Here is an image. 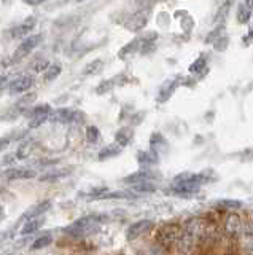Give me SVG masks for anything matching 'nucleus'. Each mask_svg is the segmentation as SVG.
<instances>
[{
    "label": "nucleus",
    "mask_w": 253,
    "mask_h": 255,
    "mask_svg": "<svg viewBox=\"0 0 253 255\" xmlns=\"http://www.w3.org/2000/svg\"><path fill=\"white\" fill-rule=\"evenodd\" d=\"M101 216H86L75 220L73 223H70L66 228V235L72 237H86V236H93L101 231Z\"/></svg>",
    "instance_id": "obj_1"
},
{
    "label": "nucleus",
    "mask_w": 253,
    "mask_h": 255,
    "mask_svg": "<svg viewBox=\"0 0 253 255\" xmlns=\"http://www.w3.org/2000/svg\"><path fill=\"white\" fill-rule=\"evenodd\" d=\"M182 233H183V230L178 223H174V222L164 223V225H161L156 231V242L161 247H170L174 244H178Z\"/></svg>",
    "instance_id": "obj_2"
},
{
    "label": "nucleus",
    "mask_w": 253,
    "mask_h": 255,
    "mask_svg": "<svg viewBox=\"0 0 253 255\" xmlns=\"http://www.w3.org/2000/svg\"><path fill=\"white\" fill-rule=\"evenodd\" d=\"M42 40H43L42 34H37V36H31V37L24 38V40H22V43L18 46V48H16L15 55H13V59H11V61H13V62L22 61L24 57H27L29 55H31L40 43H42Z\"/></svg>",
    "instance_id": "obj_3"
},
{
    "label": "nucleus",
    "mask_w": 253,
    "mask_h": 255,
    "mask_svg": "<svg viewBox=\"0 0 253 255\" xmlns=\"http://www.w3.org/2000/svg\"><path fill=\"white\" fill-rule=\"evenodd\" d=\"M148 19H150V8H140L126 19L124 27L131 32H140L147 26Z\"/></svg>",
    "instance_id": "obj_4"
},
{
    "label": "nucleus",
    "mask_w": 253,
    "mask_h": 255,
    "mask_svg": "<svg viewBox=\"0 0 253 255\" xmlns=\"http://www.w3.org/2000/svg\"><path fill=\"white\" fill-rule=\"evenodd\" d=\"M84 115L78 110H72V109H57L53 110L50 115L51 121H56V123H77V121H83Z\"/></svg>",
    "instance_id": "obj_5"
},
{
    "label": "nucleus",
    "mask_w": 253,
    "mask_h": 255,
    "mask_svg": "<svg viewBox=\"0 0 253 255\" xmlns=\"http://www.w3.org/2000/svg\"><path fill=\"white\" fill-rule=\"evenodd\" d=\"M153 228V222L148 219H142V220H137V222L131 223L129 228L126 230V239L128 241H135L137 237L143 236L145 233H148Z\"/></svg>",
    "instance_id": "obj_6"
},
{
    "label": "nucleus",
    "mask_w": 253,
    "mask_h": 255,
    "mask_svg": "<svg viewBox=\"0 0 253 255\" xmlns=\"http://www.w3.org/2000/svg\"><path fill=\"white\" fill-rule=\"evenodd\" d=\"M34 83H35V78H34L32 75L29 73L19 75V77H16L13 82L8 85V91L10 94H22V92L31 90Z\"/></svg>",
    "instance_id": "obj_7"
},
{
    "label": "nucleus",
    "mask_w": 253,
    "mask_h": 255,
    "mask_svg": "<svg viewBox=\"0 0 253 255\" xmlns=\"http://www.w3.org/2000/svg\"><path fill=\"white\" fill-rule=\"evenodd\" d=\"M159 177H161L159 174L154 172L153 169H140L137 172L129 174L128 177H124L123 182L128 183V185H135V183H140V182H154Z\"/></svg>",
    "instance_id": "obj_8"
},
{
    "label": "nucleus",
    "mask_w": 253,
    "mask_h": 255,
    "mask_svg": "<svg viewBox=\"0 0 253 255\" xmlns=\"http://www.w3.org/2000/svg\"><path fill=\"white\" fill-rule=\"evenodd\" d=\"M242 227H244V222L240 216H237L236 212L228 214V217L225 220V231L228 236H233V237H237L242 235Z\"/></svg>",
    "instance_id": "obj_9"
},
{
    "label": "nucleus",
    "mask_w": 253,
    "mask_h": 255,
    "mask_svg": "<svg viewBox=\"0 0 253 255\" xmlns=\"http://www.w3.org/2000/svg\"><path fill=\"white\" fill-rule=\"evenodd\" d=\"M37 26V19L34 16H29L24 21L18 24L16 27L11 29V37L13 38H27L31 37V32L34 31V27Z\"/></svg>",
    "instance_id": "obj_10"
},
{
    "label": "nucleus",
    "mask_w": 253,
    "mask_h": 255,
    "mask_svg": "<svg viewBox=\"0 0 253 255\" xmlns=\"http://www.w3.org/2000/svg\"><path fill=\"white\" fill-rule=\"evenodd\" d=\"M5 177L8 181H27V179L37 177V172L29 167H11V169L5 171Z\"/></svg>",
    "instance_id": "obj_11"
},
{
    "label": "nucleus",
    "mask_w": 253,
    "mask_h": 255,
    "mask_svg": "<svg viewBox=\"0 0 253 255\" xmlns=\"http://www.w3.org/2000/svg\"><path fill=\"white\" fill-rule=\"evenodd\" d=\"M169 150V142L161 132H153L150 137V152H153L156 156L164 155Z\"/></svg>",
    "instance_id": "obj_12"
},
{
    "label": "nucleus",
    "mask_w": 253,
    "mask_h": 255,
    "mask_svg": "<svg viewBox=\"0 0 253 255\" xmlns=\"http://www.w3.org/2000/svg\"><path fill=\"white\" fill-rule=\"evenodd\" d=\"M51 206H53V201H51V200L38 202V204L32 206L31 209H29V211L24 214V216L21 217V220H24V222H27V220H31V219H38L40 216H43V214L47 212V211H50Z\"/></svg>",
    "instance_id": "obj_13"
},
{
    "label": "nucleus",
    "mask_w": 253,
    "mask_h": 255,
    "mask_svg": "<svg viewBox=\"0 0 253 255\" xmlns=\"http://www.w3.org/2000/svg\"><path fill=\"white\" fill-rule=\"evenodd\" d=\"M180 83H182L180 82V77H175V78H172V80H168V82L161 86L156 101L158 102H166L172 94H174V91L178 88V85H180Z\"/></svg>",
    "instance_id": "obj_14"
},
{
    "label": "nucleus",
    "mask_w": 253,
    "mask_h": 255,
    "mask_svg": "<svg viewBox=\"0 0 253 255\" xmlns=\"http://www.w3.org/2000/svg\"><path fill=\"white\" fill-rule=\"evenodd\" d=\"M72 169H66V167H57V169H48L47 172L40 174L38 181L40 182H53V181H59V179L66 177L67 174H70Z\"/></svg>",
    "instance_id": "obj_15"
},
{
    "label": "nucleus",
    "mask_w": 253,
    "mask_h": 255,
    "mask_svg": "<svg viewBox=\"0 0 253 255\" xmlns=\"http://www.w3.org/2000/svg\"><path fill=\"white\" fill-rule=\"evenodd\" d=\"M137 161H139V164L143 167V169H150L152 166L158 164L159 156H156L153 152H150V150H147V152L140 150V152L137 153Z\"/></svg>",
    "instance_id": "obj_16"
},
{
    "label": "nucleus",
    "mask_w": 253,
    "mask_h": 255,
    "mask_svg": "<svg viewBox=\"0 0 253 255\" xmlns=\"http://www.w3.org/2000/svg\"><path fill=\"white\" fill-rule=\"evenodd\" d=\"M51 112H53V109H51L50 104H40V106H34L31 110H27V117H29V120H32V118H50Z\"/></svg>",
    "instance_id": "obj_17"
},
{
    "label": "nucleus",
    "mask_w": 253,
    "mask_h": 255,
    "mask_svg": "<svg viewBox=\"0 0 253 255\" xmlns=\"http://www.w3.org/2000/svg\"><path fill=\"white\" fill-rule=\"evenodd\" d=\"M124 75H117V77H113L110 80H103L101 85H97L96 88V92L97 94H105V92H110L117 85H123L124 82H121V78Z\"/></svg>",
    "instance_id": "obj_18"
},
{
    "label": "nucleus",
    "mask_w": 253,
    "mask_h": 255,
    "mask_svg": "<svg viewBox=\"0 0 253 255\" xmlns=\"http://www.w3.org/2000/svg\"><path fill=\"white\" fill-rule=\"evenodd\" d=\"M121 152H123V147H119L118 144L115 142V144H108V146L103 147L97 156H99V161H105V160H110V158H115V156H118Z\"/></svg>",
    "instance_id": "obj_19"
},
{
    "label": "nucleus",
    "mask_w": 253,
    "mask_h": 255,
    "mask_svg": "<svg viewBox=\"0 0 253 255\" xmlns=\"http://www.w3.org/2000/svg\"><path fill=\"white\" fill-rule=\"evenodd\" d=\"M132 137H134V131H132V128H119L117 131V134H115V141L119 147H126L129 146Z\"/></svg>",
    "instance_id": "obj_20"
},
{
    "label": "nucleus",
    "mask_w": 253,
    "mask_h": 255,
    "mask_svg": "<svg viewBox=\"0 0 253 255\" xmlns=\"http://www.w3.org/2000/svg\"><path fill=\"white\" fill-rule=\"evenodd\" d=\"M140 46H142L140 37H137V38H134L132 42H129L128 45H124L123 48L119 50L118 57L119 59H124V57H128L129 55H134L135 51H140Z\"/></svg>",
    "instance_id": "obj_21"
},
{
    "label": "nucleus",
    "mask_w": 253,
    "mask_h": 255,
    "mask_svg": "<svg viewBox=\"0 0 253 255\" xmlns=\"http://www.w3.org/2000/svg\"><path fill=\"white\" fill-rule=\"evenodd\" d=\"M42 225H43V220L42 219H31V220H27V222L22 225V228H21V235L22 236H27V235H32V233H35V231H38L40 228H42Z\"/></svg>",
    "instance_id": "obj_22"
},
{
    "label": "nucleus",
    "mask_w": 253,
    "mask_h": 255,
    "mask_svg": "<svg viewBox=\"0 0 253 255\" xmlns=\"http://www.w3.org/2000/svg\"><path fill=\"white\" fill-rule=\"evenodd\" d=\"M102 69H103V61L102 59H94V61L86 64L82 73L83 75H97V73L102 72Z\"/></svg>",
    "instance_id": "obj_23"
},
{
    "label": "nucleus",
    "mask_w": 253,
    "mask_h": 255,
    "mask_svg": "<svg viewBox=\"0 0 253 255\" xmlns=\"http://www.w3.org/2000/svg\"><path fill=\"white\" fill-rule=\"evenodd\" d=\"M61 71H62V67H61V64H50V67L45 71V82H53L54 78H57L61 75Z\"/></svg>",
    "instance_id": "obj_24"
},
{
    "label": "nucleus",
    "mask_w": 253,
    "mask_h": 255,
    "mask_svg": "<svg viewBox=\"0 0 253 255\" xmlns=\"http://www.w3.org/2000/svg\"><path fill=\"white\" fill-rule=\"evenodd\" d=\"M35 99H37L35 92H29V94H24L18 102H16V107L21 109V110H29V107L35 102Z\"/></svg>",
    "instance_id": "obj_25"
},
{
    "label": "nucleus",
    "mask_w": 253,
    "mask_h": 255,
    "mask_svg": "<svg viewBox=\"0 0 253 255\" xmlns=\"http://www.w3.org/2000/svg\"><path fill=\"white\" fill-rule=\"evenodd\" d=\"M131 188L137 193H153V191H156V185H154V182H140L131 185Z\"/></svg>",
    "instance_id": "obj_26"
},
{
    "label": "nucleus",
    "mask_w": 253,
    "mask_h": 255,
    "mask_svg": "<svg viewBox=\"0 0 253 255\" xmlns=\"http://www.w3.org/2000/svg\"><path fill=\"white\" fill-rule=\"evenodd\" d=\"M129 198L126 193H121V191H113V193H99L91 196L89 200H126Z\"/></svg>",
    "instance_id": "obj_27"
},
{
    "label": "nucleus",
    "mask_w": 253,
    "mask_h": 255,
    "mask_svg": "<svg viewBox=\"0 0 253 255\" xmlns=\"http://www.w3.org/2000/svg\"><path fill=\"white\" fill-rule=\"evenodd\" d=\"M250 16H252V10L247 7L245 3L239 5V8H237V22H240V24H247V22L250 21Z\"/></svg>",
    "instance_id": "obj_28"
},
{
    "label": "nucleus",
    "mask_w": 253,
    "mask_h": 255,
    "mask_svg": "<svg viewBox=\"0 0 253 255\" xmlns=\"http://www.w3.org/2000/svg\"><path fill=\"white\" fill-rule=\"evenodd\" d=\"M51 242H53V236H51V235H43V236H40L38 239L34 241L32 249H34V251H40V249H45V247L51 246Z\"/></svg>",
    "instance_id": "obj_29"
},
{
    "label": "nucleus",
    "mask_w": 253,
    "mask_h": 255,
    "mask_svg": "<svg viewBox=\"0 0 253 255\" xmlns=\"http://www.w3.org/2000/svg\"><path fill=\"white\" fill-rule=\"evenodd\" d=\"M101 137V132H99V128L97 126H88L86 128V141L89 144H94L99 141Z\"/></svg>",
    "instance_id": "obj_30"
},
{
    "label": "nucleus",
    "mask_w": 253,
    "mask_h": 255,
    "mask_svg": "<svg viewBox=\"0 0 253 255\" xmlns=\"http://www.w3.org/2000/svg\"><path fill=\"white\" fill-rule=\"evenodd\" d=\"M229 7H231V2H226V5H223V7L218 10V13L215 15V18H214V22L215 24H223L225 22V18H226V15H228V11H229Z\"/></svg>",
    "instance_id": "obj_31"
},
{
    "label": "nucleus",
    "mask_w": 253,
    "mask_h": 255,
    "mask_svg": "<svg viewBox=\"0 0 253 255\" xmlns=\"http://www.w3.org/2000/svg\"><path fill=\"white\" fill-rule=\"evenodd\" d=\"M207 66V61H205V56H199L196 61H194L191 66H189V72L191 73H199L201 71H204Z\"/></svg>",
    "instance_id": "obj_32"
},
{
    "label": "nucleus",
    "mask_w": 253,
    "mask_h": 255,
    "mask_svg": "<svg viewBox=\"0 0 253 255\" xmlns=\"http://www.w3.org/2000/svg\"><path fill=\"white\" fill-rule=\"evenodd\" d=\"M221 32H223V24H218V26L214 29V31H212V32L209 34V36L205 37V43H215L217 40L223 36Z\"/></svg>",
    "instance_id": "obj_33"
},
{
    "label": "nucleus",
    "mask_w": 253,
    "mask_h": 255,
    "mask_svg": "<svg viewBox=\"0 0 253 255\" xmlns=\"http://www.w3.org/2000/svg\"><path fill=\"white\" fill-rule=\"evenodd\" d=\"M50 67V62L47 61V59H40V61H37V62H34V66H32V69L35 72H45L47 69Z\"/></svg>",
    "instance_id": "obj_34"
},
{
    "label": "nucleus",
    "mask_w": 253,
    "mask_h": 255,
    "mask_svg": "<svg viewBox=\"0 0 253 255\" xmlns=\"http://www.w3.org/2000/svg\"><path fill=\"white\" fill-rule=\"evenodd\" d=\"M228 46V37H225V36H221L220 38L217 40V42L214 43V48L217 50V51H223Z\"/></svg>",
    "instance_id": "obj_35"
},
{
    "label": "nucleus",
    "mask_w": 253,
    "mask_h": 255,
    "mask_svg": "<svg viewBox=\"0 0 253 255\" xmlns=\"http://www.w3.org/2000/svg\"><path fill=\"white\" fill-rule=\"evenodd\" d=\"M242 235H245L247 237H253V220H249V222H244Z\"/></svg>",
    "instance_id": "obj_36"
},
{
    "label": "nucleus",
    "mask_w": 253,
    "mask_h": 255,
    "mask_svg": "<svg viewBox=\"0 0 253 255\" xmlns=\"http://www.w3.org/2000/svg\"><path fill=\"white\" fill-rule=\"evenodd\" d=\"M31 153V147H29V142L26 144H21V147L18 150V158H26Z\"/></svg>",
    "instance_id": "obj_37"
},
{
    "label": "nucleus",
    "mask_w": 253,
    "mask_h": 255,
    "mask_svg": "<svg viewBox=\"0 0 253 255\" xmlns=\"http://www.w3.org/2000/svg\"><path fill=\"white\" fill-rule=\"evenodd\" d=\"M220 204L229 207V209H234V207H240V206H242V202H240V201H229V200H226V201H221Z\"/></svg>",
    "instance_id": "obj_38"
},
{
    "label": "nucleus",
    "mask_w": 253,
    "mask_h": 255,
    "mask_svg": "<svg viewBox=\"0 0 253 255\" xmlns=\"http://www.w3.org/2000/svg\"><path fill=\"white\" fill-rule=\"evenodd\" d=\"M26 5H29V7H38V5H42L45 3L47 0H22Z\"/></svg>",
    "instance_id": "obj_39"
},
{
    "label": "nucleus",
    "mask_w": 253,
    "mask_h": 255,
    "mask_svg": "<svg viewBox=\"0 0 253 255\" xmlns=\"http://www.w3.org/2000/svg\"><path fill=\"white\" fill-rule=\"evenodd\" d=\"M250 43H253V27H250L249 34L244 37V45H250Z\"/></svg>",
    "instance_id": "obj_40"
},
{
    "label": "nucleus",
    "mask_w": 253,
    "mask_h": 255,
    "mask_svg": "<svg viewBox=\"0 0 253 255\" xmlns=\"http://www.w3.org/2000/svg\"><path fill=\"white\" fill-rule=\"evenodd\" d=\"M245 254L247 255H253V242H249V244H245Z\"/></svg>",
    "instance_id": "obj_41"
},
{
    "label": "nucleus",
    "mask_w": 253,
    "mask_h": 255,
    "mask_svg": "<svg viewBox=\"0 0 253 255\" xmlns=\"http://www.w3.org/2000/svg\"><path fill=\"white\" fill-rule=\"evenodd\" d=\"M244 3H245L250 10H253V0H244Z\"/></svg>",
    "instance_id": "obj_42"
},
{
    "label": "nucleus",
    "mask_w": 253,
    "mask_h": 255,
    "mask_svg": "<svg viewBox=\"0 0 253 255\" xmlns=\"http://www.w3.org/2000/svg\"><path fill=\"white\" fill-rule=\"evenodd\" d=\"M77 2H84V0H77Z\"/></svg>",
    "instance_id": "obj_43"
}]
</instances>
